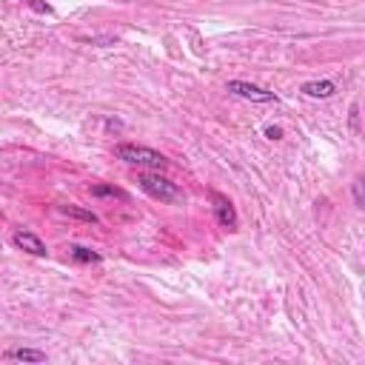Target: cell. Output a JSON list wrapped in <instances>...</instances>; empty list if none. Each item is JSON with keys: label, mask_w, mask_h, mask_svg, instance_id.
I'll return each instance as SVG.
<instances>
[{"label": "cell", "mask_w": 365, "mask_h": 365, "mask_svg": "<svg viewBox=\"0 0 365 365\" xmlns=\"http://www.w3.org/2000/svg\"><path fill=\"white\" fill-rule=\"evenodd\" d=\"M114 154L128 163V165H137V168H145V171H163L168 168V157L148 148V145H137V143H120L114 145Z\"/></svg>", "instance_id": "obj_1"}, {"label": "cell", "mask_w": 365, "mask_h": 365, "mask_svg": "<svg viewBox=\"0 0 365 365\" xmlns=\"http://www.w3.org/2000/svg\"><path fill=\"white\" fill-rule=\"evenodd\" d=\"M137 185L143 194H148L151 200H160V202H180L185 197L182 188L177 182H171L168 177H163L160 171H140Z\"/></svg>", "instance_id": "obj_2"}, {"label": "cell", "mask_w": 365, "mask_h": 365, "mask_svg": "<svg viewBox=\"0 0 365 365\" xmlns=\"http://www.w3.org/2000/svg\"><path fill=\"white\" fill-rule=\"evenodd\" d=\"M225 91L240 97V100H248V103H277V94L268 91V88H259L254 83H245V80H228L225 83Z\"/></svg>", "instance_id": "obj_3"}, {"label": "cell", "mask_w": 365, "mask_h": 365, "mask_svg": "<svg viewBox=\"0 0 365 365\" xmlns=\"http://www.w3.org/2000/svg\"><path fill=\"white\" fill-rule=\"evenodd\" d=\"M211 202H214V217H217V222H220L222 228H228V231H237V208H234V202H231L228 197H222L220 191H211Z\"/></svg>", "instance_id": "obj_4"}, {"label": "cell", "mask_w": 365, "mask_h": 365, "mask_svg": "<svg viewBox=\"0 0 365 365\" xmlns=\"http://www.w3.org/2000/svg\"><path fill=\"white\" fill-rule=\"evenodd\" d=\"M11 242L20 248V251H26V254H31V257H46L48 254V248H46V242L34 234V231H14L11 234Z\"/></svg>", "instance_id": "obj_5"}, {"label": "cell", "mask_w": 365, "mask_h": 365, "mask_svg": "<svg viewBox=\"0 0 365 365\" xmlns=\"http://www.w3.org/2000/svg\"><path fill=\"white\" fill-rule=\"evenodd\" d=\"M299 91L311 100H328V97L336 94V83L334 80H308V83L299 86Z\"/></svg>", "instance_id": "obj_6"}, {"label": "cell", "mask_w": 365, "mask_h": 365, "mask_svg": "<svg viewBox=\"0 0 365 365\" xmlns=\"http://www.w3.org/2000/svg\"><path fill=\"white\" fill-rule=\"evenodd\" d=\"M6 359H17V362H46V351L37 348H9Z\"/></svg>", "instance_id": "obj_7"}, {"label": "cell", "mask_w": 365, "mask_h": 365, "mask_svg": "<svg viewBox=\"0 0 365 365\" xmlns=\"http://www.w3.org/2000/svg\"><path fill=\"white\" fill-rule=\"evenodd\" d=\"M68 257H71L74 262H83V265H91V262H100V259H103L97 251H91V248H86V245H77V242L68 245Z\"/></svg>", "instance_id": "obj_8"}, {"label": "cell", "mask_w": 365, "mask_h": 365, "mask_svg": "<svg viewBox=\"0 0 365 365\" xmlns=\"http://www.w3.org/2000/svg\"><path fill=\"white\" fill-rule=\"evenodd\" d=\"M57 211H60V214H66V217H74V220H83V222H100L94 211H88V208H80V205H74V202H66V205H57Z\"/></svg>", "instance_id": "obj_9"}, {"label": "cell", "mask_w": 365, "mask_h": 365, "mask_svg": "<svg viewBox=\"0 0 365 365\" xmlns=\"http://www.w3.org/2000/svg\"><path fill=\"white\" fill-rule=\"evenodd\" d=\"M88 191H91V197H117V200H125V191L123 188H114V185H106V182H94Z\"/></svg>", "instance_id": "obj_10"}, {"label": "cell", "mask_w": 365, "mask_h": 365, "mask_svg": "<svg viewBox=\"0 0 365 365\" xmlns=\"http://www.w3.org/2000/svg\"><path fill=\"white\" fill-rule=\"evenodd\" d=\"M351 194H354V202H356V205H365V174H359V177L351 182Z\"/></svg>", "instance_id": "obj_11"}, {"label": "cell", "mask_w": 365, "mask_h": 365, "mask_svg": "<svg viewBox=\"0 0 365 365\" xmlns=\"http://www.w3.org/2000/svg\"><path fill=\"white\" fill-rule=\"evenodd\" d=\"M29 9H34V11H40V14H51V6L48 3H43V0H23Z\"/></svg>", "instance_id": "obj_12"}, {"label": "cell", "mask_w": 365, "mask_h": 365, "mask_svg": "<svg viewBox=\"0 0 365 365\" xmlns=\"http://www.w3.org/2000/svg\"><path fill=\"white\" fill-rule=\"evenodd\" d=\"M265 137H268V140H279V137H282V128H279V125H268V128H265Z\"/></svg>", "instance_id": "obj_13"}]
</instances>
